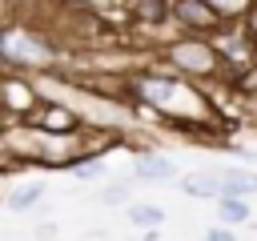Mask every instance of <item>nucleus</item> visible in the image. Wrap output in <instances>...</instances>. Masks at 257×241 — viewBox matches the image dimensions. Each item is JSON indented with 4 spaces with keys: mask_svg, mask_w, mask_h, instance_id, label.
Listing matches in <instances>:
<instances>
[{
    "mask_svg": "<svg viewBox=\"0 0 257 241\" xmlns=\"http://www.w3.org/2000/svg\"><path fill=\"white\" fill-rule=\"evenodd\" d=\"M157 60H161V68H169V72H177L181 80H193V84H221V80L233 84L217 44L205 40V36H181L177 32L173 40H165L157 48Z\"/></svg>",
    "mask_w": 257,
    "mask_h": 241,
    "instance_id": "f257e3e1",
    "label": "nucleus"
},
{
    "mask_svg": "<svg viewBox=\"0 0 257 241\" xmlns=\"http://www.w3.org/2000/svg\"><path fill=\"white\" fill-rule=\"evenodd\" d=\"M56 60V44L48 32L32 24H0V64L16 72H44Z\"/></svg>",
    "mask_w": 257,
    "mask_h": 241,
    "instance_id": "f03ea898",
    "label": "nucleus"
},
{
    "mask_svg": "<svg viewBox=\"0 0 257 241\" xmlns=\"http://www.w3.org/2000/svg\"><path fill=\"white\" fill-rule=\"evenodd\" d=\"M169 24H177L181 36H205V40H213V36L225 32V28H233V24H225L205 0H173Z\"/></svg>",
    "mask_w": 257,
    "mask_h": 241,
    "instance_id": "7ed1b4c3",
    "label": "nucleus"
},
{
    "mask_svg": "<svg viewBox=\"0 0 257 241\" xmlns=\"http://www.w3.org/2000/svg\"><path fill=\"white\" fill-rule=\"evenodd\" d=\"M40 104V88L24 76H0V112H16L20 120H28Z\"/></svg>",
    "mask_w": 257,
    "mask_h": 241,
    "instance_id": "20e7f679",
    "label": "nucleus"
},
{
    "mask_svg": "<svg viewBox=\"0 0 257 241\" xmlns=\"http://www.w3.org/2000/svg\"><path fill=\"white\" fill-rule=\"evenodd\" d=\"M133 181H137V185H169V181H177V161L165 157V153L145 149V153H137V161H133Z\"/></svg>",
    "mask_w": 257,
    "mask_h": 241,
    "instance_id": "39448f33",
    "label": "nucleus"
},
{
    "mask_svg": "<svg viewBox=\"0 0 257 241\" xmlns=\"http://www.w3.org/2000/svg\"><path fill=\"white\" fill-rule=\"evenodd\" d=\"M217 177H221V197L249 201V193H257V173L249 169H217Z\"/></svg>",
    "mask_w": 257,
    "mask_h": 241,
    "instance_id": "423d86ee",
    "label": "nucleus"
},
{
    "mask_svg": "<svg viewBox=\"0 0 257 241\" xmlns=\"http://www.w3.org/2000/svg\"><path fill=\"white\" fill-rule=\"evenodd\" d=\"M44 193H48V185L44 181H20V185H12V193H8V209L12 213H28V209H36L40 201H44Z\"/></svg>",
    "mask_w": 257,
    "mask_h": 241,
    "instance_id": "0eeeda50",
    "label": "nucleus"
},
{
    "mask_svg": "<svg viewBox=\"0 0 257 241\" xmlns=\"http://www.w3.org/2000/svg\"><path fill=\"white\" fill-rule=\"evenodd\" d=\"M181 189H185L189 197H213V201H221V177H217V169L181 177Z\"/></svg>",
    "mask_w": 257,
    "mask_h": 241,
    "instance_id": "6e6552de",
    "label": "nucleus"
},
{
    "mask_svg": "<svg viewBox=\"0 0 257 241\" xmlns=\"http://www.w3.org/2000/svg\"><path fill=\"white\" fill-rule=\"evenodd\" d=\"M169 8H173V0H128L133 20H141V24H169Z\"/></svg>",
    "mask_w": 257,
    "mask_h": 241,
    "instance_id": "1a4fd4ad",
    "label": "nucleus"
},
{
    "mask_svg": "<svg viewBox=\"0 0 257 241\" xmlns=\"http://www.w3.org/2000/svg\"><path fill=\"white\" fill-rule=\"evenodd\" d=\"M245 221H249V201H241V197H221L217 201V225L233 229V225H245Z\"/></svg>",
    "mask_w": 257,
    "mask_h": 241,
    "instance_id": "9d476101",
    "label": "nucleus"
},
{
    "mask_svg": "<svg viewBox=\"0 0 257 241\" xmlns=\"http://www.w3.org/2000/svg\"><path fill=\"white\" fill-rule=\"evenodd\" d=\"M161 221H165V209L161 205H133L128 201V225H137V229H161Z\"/></svg>",
    "mask_w": 257,
    "mask_h": 241,
    "instance_id": "9b49d317",
    "label": "nucleus"
},
{
    "mask_svg": "<svg viewBox=\"0 0 257 241\" xmlns=\"http://www.w3.org/2000/svg\"><path fill=\"white\" fill-rule=\"evenodd\" d=\"M225 24H241L245 16H249V8H253V0H205Z\"/></svg>",
    "mask_w": 257,
    "mask_h": 241,
    "instance_id": "f8f14e48",
    "label": "nucleus"
},
{
    "mask_svg": "<svg viewBox=\"0 0 257 241\" xmlns=\"http://www.w3.org/2000/svg\"><path fill=\"white\" fill-rule=\"evenodd\" d=\"M133 185H137V181H116V185H108V189H104V201H108V205H116V201H128Z\"/></svg>",
    "mask_w": 257,
    "mask_h": 241,
    "instance_id": "ddd939ff",
    "label": "nucleus"
},
{
    "mask_svg": "<svg viewBox=\"0 0 257 241\" xmlns=\"http://www.w3.org/2000/svg\"><path fill=\"white\" fill-rule=\"evenodd\" d=\"M233 88H237V92H245V96H257V64H253L249 72H241V76L233 80Z\"/></svg>",
    "mask_w": 257,
    "mask_h": 241,
    "instance_id": "4468645a",
    "label": "nucleus"
},
{
    "mask_svg": "<svg viewBox=\"0 0 257 241\" xmlns=\"http://www.w3.org/2000/svg\"><path fill=\"white\" fill-rule=\"evenodd\" d=\"M96 173H100V161H76V165H72V177H76V181H92Z\"/></svg>",
    "mask_w": 257,
    "mask_h": 241,
    "instance_id": "2eb2a0df",
    "label": "nucleus"
},
{
    "mask_svg": "<svg viewBox=\"0 0 257 241\" xmlns=\"http://www.w3.org/2000/svg\"><path fill=\"white\" fill-rule=\"evenodd\" d=\"M80 4H88V8H104V12H120V8H128V0H80Z\"/></svg>",
    "mask_w": 257,
    "mask_h": 241,
    "instance_id": "dca6fc26",
    "label": "nucleus"
},
{
    "mask_svg": "<svg viewBox=\"0 0 257 241\" xmlns=\"http://www.w3.org/2000/svg\"><path fill=\"white\" fill-rule=\"evenodd\" d=\"M241 28H245V36L257 44V0H253V8H249V16L241 20Z\"/></svg>",
    "mask_w": 257,
    "mask_h": 241,
    "instance_id": "f3484780",
    "label": "nucleus"
},
{
    "mask_svg": "<svg viewBox=\"0 0 257 241\" xmlns=\"http://www.w3.org/2000/svg\"><path fill=\"white\" fill-rule=\"evenodd\" d=\"M205 241H237V233H233V229H225V225H213V229L205 233Z\"/></svg>",
    "mask_w": 257,
    "mask_h": 241,
    "instance_id": "a211bd4d",
    "label": "nucleus"
},
{
    "mask_svg": "<svg viewBox=\"0 0 257 241\" xmlns=\"http://www.w3.org/2000/svg\"><path fill=\"white\" fill-rule=\"evenodd\" d=\"M4 8H8V0H0V20H4Z\"/></svg>",
    "mask_w": 257,
    "mask_h": 241,
    "instance_id": "6ab92c4d",
    "label": "nucleus"
},
{
    "mask_svg": "<svg viewBox=\"0 0 257 241\" xmlns=\"http://www.w3.org/2000/svg\"><path fill=\"white\" fill-rule=\"evenodd\" d=\"M253 52H257V44H253Z\"/></svg>",
    "mask_w": 257,
    "mask_h": 241,
    "instance_id": "aec40b11",
    "label": "nucleus"
}]
</instances>
